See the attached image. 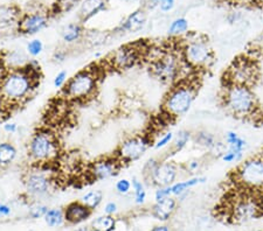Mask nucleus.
<instances>
[{"mask_svg":"<svg viewBox=\"0 0 263 231\" xmlns=\"http://www.w3.org/2000/svg\"><path fill=\"white\" fill-rule=\"evenodd\" d=\"M91 231H114L116 229V220L112 215H105L96 217L91 222Z\"/></svg>","mask_w":263,"mask_h":231,"instance_id":"c85d7f7f","label":"nucleus"},{"mask_svg":"<svg viewBox=\"0 0 263 231\" xmlns=\"http://www.w3.org/2000/svg\"><path fill=\"white\" fill-rule=\"evenodd\" d=\"M131 188H133V187H131V180H128V179L118 180V181L115 184L116 192L118 193V194H121V195L129 194L130 191H131Z\"/></svg>","mask_w":263,"mask_h":231,"instance_id":"a19ab883","label":"nucleus"},{"mask_svg":"<svg viewBox=\"0 0 263 231\" xmlns=\"http://www.w3.org/2000/svg\"><path fill=\"white\" fill-rule=\"evenodd\" d=\"M80 3H82V0H57V3H55V13H67V12L71 11L78 6Z\"/></svg>","mask_w":263,"mask_h":231,"instance_id":"72a5a7b5","label":"nucleus"},{"mask_svg":"<svg viewBox=\"0 0 263 231\" xmlns=\"http://www.w3.org/2000/svg\"><path fill=\"white\" fill-rule=\"evenodd\" d=\"M67 81H68V73L66 70H61L55 75L53 86L57 88V89H62V88L66 86Z\"/></svg>","mask_w":263,"mask_h":231,"instance_id":"79ce46f5","label":"nucleus"},{"mask_svg":"<svg viewBox=\"0 0 263 231\" xmlns=\"http://www.w3.org/2000/svg\"><path fill=\"white\" fill-rule=\"evenodd\" d=\"M107 0H82L79 11L80 23L86 24L88 20L103 12L107 8Z\"/></svg>","mask_w":263,"mask_h":231,"instance_id":"aec40b11","label":"nucleus"},{"mask_svg":"<svg viewBox=\"0 0 263 231\" xmlns=\"http://www.w3.org/2000/svg\"><path fill=\"white\" fill-rule=\"evenodd\" d=\"M32 231H34V230H32Z\"/></svg>","mask_w":263,"mask_h":231,"instance_id":"680f3d73","label":"nucleus"},{"mask_svg":"<svg viewBox=\"0 0 263 231\" xmlns=\"http://www.w3.org/2000/svg\"><path fill=\"white\" fill-rule=\"evenodd\" d=\"M223 141L224 144H226L227 149L236 151V152H240V153H245L248 147L247 140L241 137L236 131H232V130L224 132Z\"/></svg>","mask_w":263,"mask_h":231,"instance_id":"393cba45","label":"nucleus"},{"mask_svg":"<svg viewBox=\"0 0 263 231\" xmlns=\"http://www.w3.org/2000/svg\"><path fill=\"white\" fill-rule=\"evenodd\" d=\"M24 186L27 194L32 197H42L50 192V179L45 168H33L24 175Z\"/></svg>","mask_w":263,"mask_h":231,"instance_id":"4468645a","label":"nucleus"},{"mask_svg":"<svg viewBox=\"0 0 263 231\" xmlns=\"http://www.w3.org/2000/svg\"><path fill=\"white\" fill-rule=\"evenodd\" d=\"M258 4H261V5L263 6V0H258Z\"/></svg>","mask_w":263,"mask_h":231,"instance_id":"4d7b16f0","label":"nucleus"},{"mask_svg":"<svg viewBox=\"0 0 263 231\" xmlns=\"http://www.w3.org/2000/svg\"><path fill=\"white\" fill-rule=\"evenodd\" d=\"M160 162V159H157V158H151L148 159V160L144 163L143 166V179L144 181L148 179V176L152 174V172L155 171V168L158 166V163Z\"/></svg>","mask_w":263,"mask_h":231,"instance_id":"ea45409f","label":"nucleus"},{"mask_svg":"<svg viewBox=\"0 0 263 231\" xmlns=\"http://www.w3.org/2000/svg\"><path fill=\"white\" fill-rule=\"evenodd\" d=\"M172 196V191H171V186H167V187H159V188H156V192H155V201H162L164 199H166V197Z\"/></svg>","mask_w":263,"mask_h":231,"instance_id":"37998d69","label":"nucleus"},{"mask_svg":"<svg viewBox=\"0 0 263 231\" xmlns=\"http://www.w3.org/2000/svg\"><path fill=\"white\" fill-rule=\"evenodd\" d=\"M12 213V209L6 203H0V217H7L10 216Z\"/></svg>","mask_w":263,"mask_h":231,"instance_id":"09e8293b","label":"nucleus"},{"mask_svg":"<svg viewBox=\"0 0 263 231\" xmlns=\"http://www.w3.org/2000/svg\"><path fill=\"white\" fill-rule=\"evenodd\" d=\"M222 103L224 109L236 118L248 119L262 115L255 92L252 87L245 84L226 83Z\"/></svg>","mask_w":263,"mask_h":231,"instance_id":"f03ea898","label":"nucleus"},{"mask_svg":"<svg viewBox=\"0 0 263 231\" xmlns=\"http://www.w3.org/2000/svg\"><path fill=\"white\" fill-rule=\"evenodd\" d=\"M187 67L181 58L180 53L170 49H159V52L152 56L148 62V71L151 76L170 87L180 79L186 78L184 70Z\"/></svg>","mask_w":263,"mask_h":231,"instance_id":"7ed1b4c3","label":"nucleus"},{"mask_svg":"<svg viewBox=\"0 0 263 231\" xmlns=\"http://www.w3.org/2000/svg\"><path fill=\"white\" fill-rule=\"evenodd\" d=\"M99 79L100 75L96 70L84 68L76 73L74 76L68 78L61 92L70 102H86L95 96L99 88Z\"/></svg>","mask_w":263,"mask_h":231,"instance_id":"39448f33","label":"nucleus"},{"mask_svg":"<svg viewBox=\"0 0 263 231\" xmlns=\"http://www.w3.org/2000/svg\"><path fill=\"white\" fill-rule=\"evenodd\" d=\"M243 157L245 153H240L236 152V151L226 149V151L221 155V158H220V160L226 163H237L243 160Z\"/></svg>","mask_w":263,"mask_h":231,"instance_id":"f704fd0d","label":"nucleus"},{"mask_svg":"<svg viewBox=\"0 0 263 231\" xmlns=\"http://www.w3.org/2000/svg\"><path fill=\"white\" fill-rule=\"evenodd\" d=\"M198 89V84L189 77L173 84L163 99V112L172 119L184 117L193 107Z\"/></svg>","mask_w":263,"mask_h":231,"instance_id":"20e7f679","label":"nucleus"},{"mask_svg":"<svg viewBox=\"0 0 263 231\" xmlns=\"http://www.w3.org/2000/svg\"><path fill=\"white\" fill-rule=\"evenodd\" d=\"M146 12L143 8L136 10L133 12L128 18H126L123 23L116 28V31L122 33H137L142 31L144 26L146 25Z\"/></svg>","mask_w":263,"mask_h":231,"instance_id":"6ab92c4d","label":"nucleus"},{"mask_svg":"<svg viewBox=\"0 0 263 231\" xmlns=\"http://www.w3.org/2000/svg\"><path fill=\"white\" fill-rule=\"evenodd\" d=\"M234 179L246 191H263V154L253 155L241 161L234 172Z\"/></svg>","mask_w":263,"mask_h":231,"instance_id":"1a4fd4ad","label":"nucleus"},{"mask_svg":"<svg viewBox=\"0 0 263 231\" xmlns=\"http://www.w3.org/2000/svg\"><path fill=\"white\" fill-rule=\"evenodd\" d=\"M27 55L28 54L24 53L23 50H13V52L8 54V57H6L4 62H6L11 69H19L28 63L29 58Z\"/></svg>","mask_w":263,"mask_h":231,"instance_id":"c756f323","label":"nucleus"},{"mask_svg":"<svg viewBox=\"0 0 263 231\" xmlns=\"http://www.w3.org/2000/svg\"><path fill=\"white\" fill-rule=\"evenodd\" d=\"M179 174L180 166H178L170 159H165V160H160L158 166L155 168L148 179L145 180V182L156 188L172 186L179 178Z\"/></svg>","mask_w":263,"mask_h":231,"instance_id":"2eb2a0df","label":"nucleus"},{"mask_svg":"<svg viewBox=\"0 0 263 231\" xmlns=\"http://www.w3.org/2000/svg\"><path fill=\"white\" fill-rule=\"evenodd\" d=\"M27 153L31 160L37 165L55 161L60 153L58 137L48 129H39L29 139Z\"/></svg>","mask_w":263,"mask_h":231,"instance_id":"0eeeda50","label":"nucleus"},{"mask_svg":"<svg viewBox=\"0 0 263 231\" xmlns=\"http://www.w3.org/2000/svg\"><path fill=\"white\" fill-rule=\"evenodd\" d=\"M240 19H241V14L239 12H232V13L227 15V21L230 24H236Z\"/></svg>","mask_w":263,"mask_h":231,"instance_id":"603ef678","label":"nucleus"},{"mask_svg":"<svg viewBox=\"0 0 263 231\" xmlns=\"http://www.w3.org/2000/svg\"><path fill=\"white\" fill-rule=\"evenodd\" d=\"M49 24V16L44 12H29L23 13L20 21L16 27L19 34L24 35H35L37 33L44 31Z\"/></svg>","mask_w":263,"mask_h":231,"instance_id":"dca6fc26","label":"nucleus"},{"mask_svg":"<svg viewBox=\"0 0 263 231\" xmlns=\"http://www.w3.org/2000/svg\"><path fill=\"white\" fill-rule=\"evenodd\" d=\"M8 115H10V110H7L5 107L0 104V124H4L8 119Z\"/></svg>","mask_w":263,"mask_h":231,"instance_id":"3c124183","label":"nucleus"},{"mask_svg":"<svg viewBox=\"0 0 263 231\" xmlns=\"http://www.w3.org/2000/svg\"><path fill=\"white\" fill-rule=\"evenodd\" d=\"M83 26L82 24L79 23H73V24H68L67 26L62 28L61 32V37L62 40L66 42V44H75L82 39L83 36Z\"/></svg>","mask_w":263,"mask_h":231,"instance_id":"bb28decb","label":"nucleus"},{"mask_svg":"<svg viewBox=\"0 0 263 231\" xmlns=\"http://www.w3.org/2000/svg\"><path fill=\"white\" fill-rule=\"evenodd\" d=\"M48 207L45 204L41 203H34L33 205H31V208L28 210V215L33 220H37V218L45 217L46 214L48 212Z\"/></svg>","mask_w":263,"mask_h":231,"instance_id":"e433bc0d","label":"nucleus"},{"mask_svg":"<svg viewBox=\"0 0 263 231\" xmlns=\"http://www.w3.org/2000/svg\"><path fill=\"white\" fill-rule=\"evenodd\" d=\"M155 141L148 134H134L126 137L115 151V157L123 165H128L138 161L151 147H154Z\"/></svg>","mask_w":263,"mask_h":231,"instance_id":"9d476101","label":"nucleus"},{"mask_svg":"<svg viewBox=\"0 0 263 231\" xmlns=\"http://www.w3.org/2000/svg\"><path fill=\"white\" fill-rule=\"evenodd\" d=\"M40 63L31 58L23 68L10 69L0 79V104L7 110L29 100L40 86Z\"/></svg>","mask_w":263,"mask_h":231,"instance_id":"f257e3e1","label":"nucleus"},{"mask_svg":"<svg viewBox=\"0 0 263 231\" xmlns=\"http://www.w3.org/2000/svg\"><path fill=\"white\" fill-rule=\"evenodd\" d=\"M253 231H263V230H253Z\"/></svg>","mask_w":263,"mask_h":231,"instance_id":"052dcab7","label":"nucleus"},{"mask_svg":"<svg viewBox=\"0 0 263 231\" xmlns=\"http://www.w3.org/2000/svg\"><path fill=\"white\" fill-rule=\"evenodd\" d=\"M206 181L207 178L203 175H192L186 180H182V181H176L171 186L172 196H175L176 199L177 197L178 199H182V197L189 194L191 189L206 183Z\"/></svg>","mask_w":263,"mask_h":231,"instance_id":"412c9836","label":"nucleus"},{"mask_svg":"<svg viewBox=\"0 0 263 231\" xmlns=\"http://www.w3.org/2000/svg\"><path fill=\"white\" fill-rule=\"evenodd\" d=\"M176 6V0H159L158 7L160 11L164 12V13H167V12H171Z\"/></svg>","mask_w":263,"mask_h":231,"instance_id":"c03bdc74","label":"nucleus"},{"mask_svg":"<svg viewBox=\"0 0 263 231\" xmlns=\"http://www.w3.org/2000/svg\"><path fill=\"white\" fill-rule=\"evenodd\" d=\"M150 231H171L167 225H156Z\"/></svg>","mask_w":263,"mask_h":231,"instance_id":"5fc2aeb1","label":"nucleus"},{"mask_svg":"<svg viewBox=\"0 0 263 231\" xmlns=\"http://www.w3.org/2000/svg\"><path fill=\"white\" fill-rule=\"evenodd\" d=\"M44 218H45L46 224L50 226V228H58V226L63 224V222H66L65 213H63L62 209H58V208L48 209V212Z\"/></svg>","mask_w":263,"mask_h":231,"instance_id":"2f4dec72","label":"nucleus"},{"mask_svg":"<svg viewBox=\"0 0 263 231\" xmlns=\"http://www.w3.org/2000/svg\"><path fill=\"white\" fill-rule=\"evenodd\" d=\"M75 231H91V228H89V226H81V228H78Z\"/></svg>","mask_w":263,"mask_h":231,"instance_id":"6e6d98bb","label":"nucleus"},{"mask_svg":"<svg viewBox=\"0 0 263 231\" xmlns=\"http://www.w3.org/2000/svg\"><path fill=\"white\" fill-rule=\"evenodd\" d=\"M117 212V204L115 202H108L104 207V213L107 215H114Z\"/></svg>","mask_w":263,"mask_h":231,"instance_id":"8fccbe9b","label":"nucleus"},{"mask_svg":"<svg viewBox=\"0 0 263 231\" xmlns=\"http://www.w3.org/2000/svg\"><path fill=\"white\" fill-rule=\"evenodd\" d=\"M131 187H133V191H134L135 203L138 205H142L145 203L146 197H147V192L142 180H139L138 178H133V180H131Z\"/></svg>","mask_w":263,"mask_h":231,"instance_id":"7c9ffc66","label":"nucleus"},{"mask_svg":"<svg viewBox=\"0 0 263 231\" xmlns=\"http://www.w3.org/2000/svg\"><path fill=\"white\" fill-rule=\"evenodd\" d=\"M26 52L29 56L35 58L44 52V44H42V41L39 39H33L28 42Z\"/></svg>","mask_w":263,"mask_h":231,"instance_id":"c9c22d12","label":"nucleus"},{"mask_svg":"<svg viewBox=\"0 0 263 231\" xmlns=\"http://www.w3.org/2000/svg\"><path fill=\"white\" fill-rule=\"evenodd\" d=\"M65 213V221L67 223L78 225L88 221L92 215V210L89 209L81 201H74L67 205L63 210Z\"/></svg>","mask_w":263,"mask_h":231,"instance_id":"f3484780","label":"nucleus"},{"mask_svg":"<svg viewBox=\"0 0 263 231\" xmlns=\"http://www.w3.org/2000/svg\"><path fill=\"white\" fill-rule=\"evenodd\" d=\"M103 201V193L101 191H90L84 194L81 197V202L86 204L89 209H91L92 212L99 207Z\"/></svg>","mask_w":263,"mask_h":231,"instance_id":"473e14b6","label":"nucleus"},{"mask_svg":"<svg viewBox=\"0 0 263 231\" xmlns=\"http://www.w3.org/2000/svg\"><path fill=\"white\" fill-rule=\"evenodd\" d=\"M148 49L142 42L121 46L109 57V63L114 69L125 71L135 68L143 58L147 56Z\"/></svg>","mask_w":263,"mask_h":231,"instance_id":"9b49d317","label":"nucleus"},{"mask_svg":"<svg viewBox=\"0 0 263 231\" xmlns=\"http://www.w3.org/2000/svg\"><path fill=\"white\" fill-rule=\"evenodd\" d=\"M201 166H202V162L199 160V159H191V160L186 161L181 167L182 170H184V172H186V173L192 176V175H197L198 172H200Z\"/></svg>","mask_w":263,"mask_h":231,"instance_id":"4c0bfd02","label":"nucleus"},{"mask_svg":"<svg viewBox=\"0 0 263 231\" xmlns=\"http://www.w3.org/2000/svg\"><path fill=\"white\" fill-rule=\"evenodd\" d=\"M159 0H144V7L147 10H154V8L158 7Z\"/></svg>","mask_w":263,"mask_h":231,"instance_id":"864d4df0","label":"nucleus"},{"mask_svg":"<svg viewBox=\"0 0 263 231\" xmlns=\"http://www.w3.org/2000/svg\"><path fill=\"white\" fill-rule=\"evenodd\" d=\"M178 201L175 196H170L162 201H157L151 208V215L160 222H167L175 214Z\"/></svg>","mask_w":263,"mask_h":231,"instance_id":"a211bd4d","label":"nucleus"},{"mask_svg":"<svg viewBox=\"0 0 263 231\" xmlns=\"http://www.w3.org/2000/svg\"><path fill=\"white\" fill-rule=\"evenodd\" d=\"M261 119H262V121H263V111H262V115H261Z\"/></svg>","mask_w":263,"mask_h":231,"instance_id":"bf43d9fd","label":"nucleus"},{"mask_svg":"<svg viewBox=\"0 0 263 231\" xmlns=\"http://www.w3.org/2000/svg\"><path fill=\"white\" fill-rule=\"evenodd\" d=\"M18 157V150L11 141H0V168L12 165Z\"/></svg>","mask_w":263,"mask_h":231,"instance_id":"a878e982","label":"nucleus"},{"mask_svg":"<svg viewBox=\"0 0 263 231\" xmlns=\"http://www.w3.org/2000/svg\"><path fill=\"white\" fill-rule=\"evenodd\" d=\"M192 140L194 144L200 147L202 150H206L211 152L213 150V147L216 145V142L219 141L218 137L214 133H212L207 130H200L193 134Z\"/></svg>","mask_w":263,"mask_h":231,"instance_id":"b1692460","label":"nucleus"},{"mask_svg":"<svg viewBox=\"0 0 263 231\" xmlns=\"http://www.w3.org/2000/svg\"><path fill=\"white\" fill-rule=\"evenodd\" d=\"M192 137L193 134L187 130H179L177 133H175V138H173L172 144L170 146V152L171 153H168L167 159L184 151L190 144V141L192 140Z\"/></svg>","mask_w":263,"mask_h":231,"instance_id":"5701e85b","label":"nucleus"},{"mask_svg":"<svg viewBox=\"0 0 263 231\" xmlns=\"http://www.w3.org/2000/svg\"><path fill=\"white\" fill-rule=\"evenodd\" d=\"M226 2L239 6H249L254 5V4H258V0H226Z\"/></svg>","mask_w":263,"mask_h":231,"instance_id":"de8ad7c7","label":"nucleus"},{"mask_svg":"<svg viewBox=\"0 0 263 231\" xmlns=\"http://www.w3.org/2000/svg\"><path fill=\"white\" fill-rule=\"evenodd\" d=\"M173 138H175V133L172 131H168L166 133H164L163 136H160V138L157 141H155L154 149L155 150H163L165 147L171 146Z\"/></svg>","mask_w":263,"mask_h":231,"instance_id":"58836bf2","label":"nucleus"},{"mask_svg":"<svg viewBox=\"0 0 263 231\" xmlns=\"http://www.w3.org/2000/svg\"><path fill=\"white\" fill-rule=\"evenodd\" d=\"M179 48L181 58L192 70H209L215 61L213 49L203 36L190 37Z\"/></svg>","mask_w":263,"mask_h":231,"instance_id":"423d86ee","label":"nucleus"},{"mask_svg":"<svg viewBox=\"0 0 263 231\" xmlns=\"http://www.w3.org/2000/svg\"><path fill=\"white\" fill-rule=\"evenodd\" d=\"M123 163L115 155L111 157H102L89 163L87 175L91 181H104L112 179L120 174Z\"/></svg>","mask_w":263,"mask_h":231,"instance_id":"ddd939ff","label":"nucleus"},{"mask_svg":"<svg viewBox=\"0 0 263 231\" xmlns=\"http://www.w3.org/2000/svg\"><path fill=\"white\" fill-rule=\"evenodd\" d=\"M124 2H135V0H124Z\"/></svg>","mask_w":263,"mask_h":231,"instance_id":"13d9d810","label":"nucleus"},{"mask_svg":"<svg viewBox=\"0 0 263 231\" xmlns=\"http://www.w3.org/2000/svg\"><path fill=\"white\" fill-rule=\"evenodd\" d=\"M3 130L8 134H13L18 132V124L14 121H5L3 125Z\"/></svg>","mask_w":263,"mask_h":231,"instance_id":"a18cd8bd","label":"nucleus"},{"mask_svg":"<svg viewBox=\"0 0 263 231\" xmlns=\"http://www.w3.org/2000/svg\"><path fill=\"white\" fill-rule=\"evenodd\" d=\"M258 192H246L236 196L230 208V220L235 224H246L263 216V197Z\"/></svg>","mask_w":263,"mask_h":231,"instance_id":"6e6552de","label":"nucleus"},{"mask_svg":"<svg viewBox=\"0 0 263 231\" xmlns=\"http://www.w3.org/2000/svg\"><path fill=\"white\" fill-rule=\"evenodd\" d=\"M189 28V20L184 18V16H179V18H176L175 20L171 21V24H170V26L167 28V33L168 35L172 37H179L187 34Z\"/></svg>","mask_w":263,"mask_h":231,"instance_id":"cd10ccee","label":"nucleus"},{"mask_svg":"<svg viewBox=\"0 0 263 231\" xmlns=\"http://www.w3.org/2000/svg\"><path fill=\"white\" fill-rule=\"evenodd\" d=\"M23 13L21 10L15 5H3L0 6V28L18 27V24Z\"/></svg>","mask_w":263,"mask_h":231,"instance_id":"4be33fe9","label":"nucleus"},{"mask_svg":"<svg viewBox=\"0 0 263 231\" xmlns=\"http://www.w3.org/2000/svg\"><path fill=\"white\" fill-rule=\"evenodd\" d=\"M67 56H68V54L66 50H57V52L53 54V61L57 63H62L66 61Z\"/></svg>","mask_w":263,"mask_h":231,"instance_id":"49530a36","label":"nucleus"},{"mask_svg":"<svg viewBox=\"0 0 263 231\" xmlns=\"http://www.w3.org/2000/svg\"><path fill=\"white\" fill-rule=\"evenodd\" d=\"M257 67L252 58H236L226 73V83L245 84L252 87L257 79Z\"/></svg>","mask_w":263,"mask_h":231,"instance_id":"f8f14e48","label":"nucleus"}]
</instances>
